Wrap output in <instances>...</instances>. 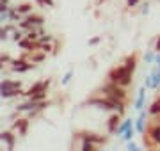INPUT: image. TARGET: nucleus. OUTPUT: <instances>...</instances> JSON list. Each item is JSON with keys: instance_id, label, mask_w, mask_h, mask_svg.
<instances>
[{"instance_id": "nucleus-1", "label": "nucleus", "mask_w": 160, "mask_h": 151, "mask_svg": "<svg viewBox=\"0 0 160 151\" xmlns=\"http://www.w3.org/2000/svg\"><path fill=\"white\" fill-rule=\"evenodd\" d=\"M135 64H137V59H135V55H132L125 61V64L114 68L109 73L110 84H116L119 87H126L128 84H132V75H133V70H135Z\"/></svg>"}, {"instance_id": "nucleus-2", "label": "nucleus", "mask_w": 160, "mask_h": 151, "mask_svg": "<svg viewBox=\"0 0 160 151\" xmlns=\"http://www.w3.org/2000/svg\"><path fill=\"white\" fill-rule=\"evenodd\" d=\"M18 94H22V82L9 80V78L0 82V96L2 98H12Z\"/></svg>"}, {"instance_id": "nucleus-3", "label": "nucleus", "mask_w": 160, "mask_h": 151, "mask_svg": "<svg viewBox=\"0 0 160 151\" xmlns=\"http://www.w3.org/2000/svg\"><path fill=\"white\" fill-rule=\"evenodd\" d=\"M103 93L107 98H112V100H118V101H125L126 98V91L119 85H116V84H107L105 87H103Z\"/></svg>"}, {"instance_id": "nucleus-4", "label": "nucleus", "mask_w": 160, "mask_h": 151, "mask_svg": "<svg viewBox=\"0 0 160 151\" xmlns=\"http://www.w3.org/2000/svg\"><path fill=\"white\" fill-rule=\"evenodd\" d=\"M41 23H43V18L36 16V14H30V16H27L25 20H20L18 27H20V29H27V30H34V27H38V25H41Z\"/></svg>"}, {"instance_id": "nucleus-5", "label": "nucleus", "mask_w": 160, "mask_h": 151, "mask_svg": "<svg viewBox=\"0 0 160 151\" xmlns=\"http://www.w3.org/2000/svg\"><path fill=\"white\" fill-rule=\"evenodd\" d=\"M80 139H82V142H91V144L98 146V144H102V142H105V140H107V137L98 135V134H89V132H84V134H80Z\"/></svg>"}, {"instance_id": "nucleus-6", "label": "nucleus", "mask_w": 160, "mask_h": 151, "mask_svg": "<svg viewBox=\"0 0 160 151\" xmlns=\"http://www.w3.org/2000/svg\"><path fill=\"white\" fill-rule=\"evenodd\" d=\"M50 85V80H43V82H38V84H34L32 87L29 89V91H25V93H22V94H25V96H34V94H38V93H46V87Z\"/></svg>"}, {"instance_id": "nucleus-7", "label": "nucleus", "mask_w": 160, "mask_h": 151, "mask_svg": "<svg viewBox=\"0 0 160 151\" xmlns=\"http://www.w3.org/2000/svg\"><path fill=\"white\" fill-rule=\"evenodd\" d=\"M11 70L16 71V73H25V71H29L34 64H30L29 61H25V59H20V61H11Z\"/></svg>"}, {"instance_id": "nucleus-8", "label": "nucleus", "mask_w": 160, "mask_h": 151, "mask_svg": "<svg viewBox=\"0 0 160 151\" xmlns=\"http://www.w3.org/2000/svg\"><path fill=\"white\" fill-rule=\"evenodd\" d=\"M0 140L7 144V151H11L12 146H14V140H16V137H14V134H12V132L6 130V132H0Z\"/></svg>"}, {"instance_id": "nucleus-9", "label": "nucleus", "mask_w": 160, "mask_h": 151, "mask_svg": "<svg viewBox=\"0 0 160 151\" xmlns=\"http://www.w3.org/2000/svg\"><path fill=\"white\" fill-rule=\"evenodd\" d=\"M160 87V70H155L149 76V89H158Z\"/></svg>"}, {"instance_id": "nucleus-10", "label": "nucleus", "mask_w": 160, "mask_h": 151, "mask_svg": "<svg viewBox=\"0 0 160 151\" xmlns=\"http://www.w3.org/2000/svg\"><path fill=\"white\" fill-rule=\"evenodd\" d=\"M148 137L153 142H157V144H160V124H155V126H151L149 128V134H148Z\"/></svg>"}, {"instance_id": "nucleus-11", "label": "nucleus", "mask_w": 160, "mask_h": 151, "mask_svg": "<svg viewBox=\"0 0 160 151\" xmlns=\"http://www.w3.org/2000/svg\"><path fill=\"white\" fill-rule=\"evenodd\" d=\"M119 126V114H112L109 117V124H107V130L109 132H116V128Z\"/></svg>"}, {"instance_id": "nucleus-12", "label": "nucleus", "mask_w": 160, "mask_h": 151, "mask_svg": "<svg viewBox=\"0 0 160 151\" xmlns=\"http://www.w3.org/2000/svg\"><path fill=\"white\" fill-rule=\"evenodd\" d=\"M27 124H29V119H18V121L12 124V128L20 130V134L25 135V132H27Z\"/></svg>"}, {"instance_id": "nucleus-13", "label": "nucleus", "mask_w": 160, "mask_h": 151, "mask_svg": "<svg viewBox=\"0 0 160 151\" xmlns=\"http://www.w3.org/2000/svg\"><path fill=\"white\" fill-rule=\"evenodd\" d=\"M144 98H146V89H141L139 91V96H137V101H135V109L137 110H142V107H144Z\"/></svg>"}, {"instance_id": "nucleus-14", "label": "nucleus", "mask_w": 160, "mask_h": 151, "mask_svg": "<svg viewBox=\"0 0 160 151\" xmlns=\"http://www.w3.org/2000/svg\"><path fill=\"white\" fill-rule=\"evenodd\" d=\"M144 121H146V114L141 112V116H139L137 123H135V130H137L139 134H144Z\"/></svg>"}, {"instance_id": "nucleus-15", "label": "nucleus", "mask_w": 160, "mask_h": 151, "mask_svg": "<svg viewBox=\"0 0 160 151\" xmlns=\"http://www.w3.org/2000/svg\"><path fill=\"white\" fill-rule=\"evenodd\" d=\"M130 126H132V121H123V123L119 124V126L116 128V134H118V135H123Z\"/></svg>"}, {"instance_id": "nucleus-16", "label": "nucleus", "mask_w": 160, "mask_h": 151, "mask_svg": "<svg viewBox=\"0 0 160 151\" xmlns=\"http://www.w3.org/2000/svg\"><path fill=\"white\" fill-rule=\"evenodd\" d=\"M14 11H16L18 14H27V12L32 11V6H30V4H22V6H18Z\"/></svg>"}, {"instance_id": "nucleus-17", "label": "nucleus", "mask_w": 160, "mask_h": 151, "mask_svg": "<svg viewBox=\"0 0 160 151\" xmlns=\"http://www.w3.org/2000/svg\"><path fill=\"white\" fill-rule=\"evenodd\" d=\"M133 134H135V128L133 126H130L128 130H126L125 134H123V140H126V142H130L132 140V137H133Z\"/></svg>"}, {"instance_id": "nucleus-18", "label": "nucleus", "mask_w": 160, "mask_h": 151, "mask_svg": "<svg viewBox=\"0 0 160 151\" xmlns=\"http://www.w3.org/2000/svg\"><path fill=\"white\" fill-rule=\"evenodd\" d=\"M18 45H20L22 48H27V50H29V48L32 50V48L36 46L34 43H32V41H29V39H20V41H18Z\"/></svg>"}, {"instance_id": "nucleus-19", "label": "nucleus", "mask_w": 160, "mask_h": 151, "mask_svg": "<svg viewBox=\"0 0 160 151\" xmlns=\"http://www.w3.org/2000/svg\"><path fill=\"white\" fill-rule=\"evenodd\" d=\"M149 114H153V116H157V114H160V98L155 101L153 105H151V109H149Z\"/></svg>"}, {"instance_id": "nucleus-20", "label": "nucleus", "mask_w": 160, "mask_h": 151, "mask_svg": "<svg viewBox=\"0 0 160 151\" xmlns=\"http://www.w3.org/2000/svg\"><path fill=\"white\" fill-rule=\"evenodd\" d=\"M45 96H46V93H38V94H34V96H30V101H34V103H41L43 100H45Z\"/></svg>"}, {"instance_id": "nucleus-21", "label": "nucleus", "mask_w": 160, "mask_h": 151, "mask_svg": "<svg viewBox=\"0 0 160 151\" xmlns=\"http://www.w3.org/2000/svg\"><path fill=\"white\" fill-rule=\"evenodd\" d=\"M98 146L91 144V142H82V151H96Z\"/></svg>"}, {"instance_id": "nucleus-22", "label": "nucleus", "mask_w": 160, "mask_h": 151, "mask_svg": "<svg viewBox=\"0 0 160 151\" xmlns=\"http://www.w3.org/2000/svg\"><path fill=\"white\" fill-rule=\"evenodd\" d=\"M4 62H11V57L9 55H0V70L4 68Z\"/></svg>"}, {"instance_id": "nucleus-23", "label": "nucleus", "mask_w": 160, "mask_h": 151, "mask_svg": "<svg viewBox=\"0 0 160 151\" xmlns=\"http://www.w3.org/2000/svg\"><path fill=\"white\" fill-rule=\"evenodd\" d=\"M71 76H73V71L69 70L68 73H66V75H64V78H62V85H66V84H68V82L71 80Z\"/></svg>"}, {"instance_id": "nucleus-24", "label": "nucleus", "mask_w": 160, "mask_h": 151, "mask_svg": "<svg viewBox=\"0 0 160 151\" xmlns=\"http://www.w3.org/2000/svg\"><path fill=\"white\" fill-rule=\"evenodd\" d=\"M128 151H142V149H141L137 144H133V142L130 140V142H128Z\"/></svg>"}, {"instance_id": "nucleus-25", "label": "nucleus", "mask_w": 160, "mask_h": 151, "mask_svg": "<svg viewBox=\"0 0 160 151\" xmlns=\"http://www.w3.org/2000/svg\"><path fill=\"white\" fill-rule=\"evenodd\" d=\"M22 37H23V34L20 32V30H14V32H12V39L14 41H20Z\"/></svg>"}, {"instance_id": "nucleus-26", "label": "nucleus", "mask_w": 160, "mask_h": 151, "mask_svg": "<svg viewBox=\"0 0 160 151\" xmlns=\"http://www.w3.org/2000/svg\"><path fill=\"white\" fill-rule=\"evenodd\" d=\"M144 59H146L148 62H153V61H155V53L148 52V53H146V55H144Z\"/></svg>"}, {"instance_id": "nucleus-27", "label": "nucleus", "mask_w": 160, "mask_h": 151, "mask_svg": "<svg viewBox=\"0 0 160 151\" xmlns=\"http://www.w3.org/2000/svg\"><path fill=\"white\" fill-rule=\"evenodd\" d=\"M0 39L2 41L7 39V34H6V30H4V27H0Z\"/></svg>"}, {"instance_id": "nucleus-28", "label": "nucleus", "mask_w": 160, "mask_h": 151, "mask_svg": "<svg viewBox=\"0 0 160 151\" xmlns=\"http://www.w3.org/2000/svg\"><path fill=\"white\" fill-rule=\"evenodd\" d=\"M0 22H9V14L7 12H2L0 14Z\"/></svg>"}, {"instance_id": "nucleus-29", "label": "nucleus", "mask_w": 160, "mask_h": 151, "mask_svg": "<svg viewBox=\"0 0 160 151\" xmlns=\"http://www.w3.org/2000/svg\"><path fill=\"white\" fill-rule=\"evenodd\" d=\"M36 2H39V4H46V6H53V2H52V0H36Z\"/></svg>"}, {"instance_id": "nucleus-30", "label": "nucleus", "mask_w": 160, "mask_h": 151, "mask_svg": "<svg viewBox=\"0 0 160 151\" xmlns=\"http://www.w3.org/2000/svg\"><path fill=\"white\" fill-rule=\"evenodd\" d=\"M126 2H128V6L130 7H133V6H137L139 4V0H126Z\"/></svg>"}, {"instance_id": "nucleus-31", "label": "nucleus", "mask_w": 160, "mask_h": 151, "mask_svg": "<svg viewBox=\"0 0 160 151\" xmlns=\"http://www.w3.org/2000/svg\"><path fill=\"white\" fill-rule=\"evenodd\" d=\"M98 41H100V37H92V39L89 41V45H96Z\"/></svg>"}, {"instance_id": "nucleus-32", "label": "nucleus", "mask_w": 160, "mask_h": 151, "mask_svg": "<svg viewBox=\"0 0 160 151\" xmlns=\"http://www.w3.org/2000/svg\"><path fill=\"white\" fill-rule=\"evenodd\" d=\"M155 62L158 64V68H160V53H157V55H155Z\"/></svg>"}, {"instance_id": "nucleus-33", "label": "nucleus", "mask_w": 160, "mask_h": 151, "mask_svg": "<svg viewBox=\"0 0 160 151\" xmlns=\"http://www.w3.org/2000/svg\"><path fill=\"white\" fill-rule=\"evenodd\" d=\"M155 50L160 53V37H158V41H157V46H155Z\"/></svg>"}, {"instance_id": "nucleus-34", "label": "nucleus", "mask_w": 160, "mask_h": 151, "mask_svg": "<svg viewBox=\"0 0 160 151\" xmlns=\"http://www.w3.org/2000/svg\"><path fill=\"white\" fill-rule=\"evenodd\" d=\"M149 12V7L148 6H144V9H142V14H148Z\"/></svg>"}, {"instance_id": "nucleus-35", "label": "nucleus", "mask_w": 160, "mask_h": 151, "mask_svg": "<svg viewBox=\"0 0 160 151\" xmlns=\"http://www.w3.org/2000/svg\"><path fill=\"white\" fill-rule=\"evenodd\" d=\"M158 70H160V68H158Z\"/></svg>"}]
</instances>
